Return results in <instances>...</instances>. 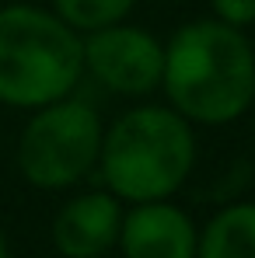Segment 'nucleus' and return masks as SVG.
<instances>
[{"label":"nucleus","mask_w":255,"mask_h":258,"mask_svg":"<svg viewBox=\"0 0 255 258\" xmlns=\"http://www.w3.org/2000/svg\"><path fill=\"white\" fill-rule=\"evenodd\" d=\"M161 91L192 126H227L255 101L252 39L217 18L182 25L165 42Z\"/></svg>","instance_id":"obj_1"},{"label":"nucleus","mask_w":255,"mask_h":258,"mask_svg":"<svg viewBox=\"0 0 255 258\" xmlns=\"http://www.w3.org/2000/svg\"><path fill=\"white\" fill-rule=\"evenodd\" d=\"M196 164V133L171 105H136L101 133L98 171L119 203L171 199Z\"/></svg>","instance_id":"obj_2"},{"label":"nucleus","mask_w":255,"mask_h":258,"mask_svg":"<svg viewBox=\"0 0 255 258\" xmlns=\"http://www.w3.org/2000/svg\"><path fill=\"white\" fill-rule=\"evenodd\" d=\"M81 77V32H74L53 7H0V105L35 112L74 94Z\"/></svg>","instance_id":"obj_3"},{"label":"nucleus","mask_w":255,"mask_h":258,"mask_svg":"<svg viewBox=\"0 0 255 258\" xmlns=\"http://www.w3.org/2000/svg\"><path fill=\"white\" fill-rule=\"evenodd\" d=\"M101 133L105 126L87 101L74 94L49 101L28 115L18 136V171L42 192L70 188L98 168Z\"/></svg>","instance_id":"obj_4"},{"label":"nucleus","mask_w":255,"mask_h":258,"mask_svg":"<svg viewBox=\"0 0 255 258\" xmlns=\"http://www.w3.org/2000/svg\"><path fill=\"white\" fill-rule=\"evenodd\" d=\"M81 49H84V74H91L112 94L143 98L154 87H161L165 42H158L147 28L116 21L84 32Z\"/></svg>","instance_id":"obj_5"},{"label":"nucleus","mask_w":255,"mask_h":258,"mask_svg":"<svg viewBox=\"0 0 255 258\" xmlns=\"http://www.w3.org/2000/svg\"><path fill=\"white\" fill-rule=\"evenodd\" d=\"M196 223L168 199L133 203L119 223V248L126 258H196Z\"/></svg>","instance_id":"obj_6"},{"label":"nucleus","mask_w":255,"mask_h":258,"mask_svg":"<svg viewBox=\"0 0 255 258\" xmlns=\"http://www.w3.org/2000/svg\"><path fill=\"white\" fill-rule=\"evenodd\" d=\"M123 203L105 192H84L60 206L53 220V244L63 258H101L119 241Z\"/></svg>","instance_id":"obj_7"},{"label":"nucleus","mask_w":255,"mask_h":258,"mask_svg":"<svg viewBox=\"0 0 255 258\" xmlns=\"http://www.w3.org/2000/svg\"><path fill=\"white\" fill-rule=\"evenodd\" d=\"M196 258H255V203H231L199 230Z\"/></svg>","instance_id":"obj_8"},{"label":"nucleus","mask_w":255,"mask_h":258,"mask_svg":"<svg viewBox=\"0 0 255 258\" xmlns=\"http://www.w3.org/2000/svg\"><path fill=\"white\" fill-rule=\"evenodd\" d=\"M136 0H53V11L74 28V32H94L116 21H126Z\"/></svg>","instance_id":"obj_9"},{"label":"nucleus","mask_w":255,"mask_h":258,"mask_svg":"<svg viewBox=\"0 0 255 258\" xmlns=\"http://www.w3.org/2000/svg\"><path fill=\"white\" fill-rule=\"evenodd\" d=\"M213 18L234 28H248L255 25V0H210Z\"/></svg>","instance_id":"obj_10"},{"label":"nucleus","mask_w":255,"mask_h":258,"mask_svg":"<svg viewBox=\"0 0 255 258\" xmlns=\"http://www.w3.org/2000/svg\"><path fill=\"white\" fill-rule=\"evenodd\" d=\"M0 258H11V251H7V241H4V234H0Z\"/></svg>","instance_id":"obj_11"},{"label":"nucleus","mask_w":255,"mask_h":258,"mask_svg":"<svg viewBox=\"0 0 255 258\" xmlns=\"http://www.w3.org/2000/svg\"><path fill=\"white\" fill-rule=\"evenodd\" d=\"M252 49H255V42H252Z\"/></svg>","instance_id":"obj_12"}]
</instances>
